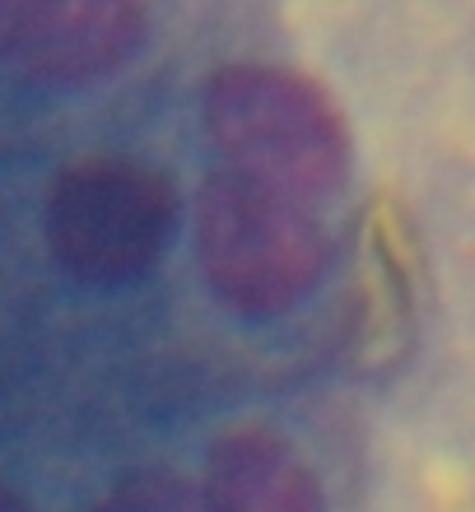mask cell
<instances>
[{"mask_svg": "<svg viewBox=\"0 0 475 512\" xmlns=\"http://www.w3.org/2000/svg\"><path fill=\"white\" fill-rule=\"evenodd\" d=\"M205 131L233 173L322 201L350 173V126L336 98L289 66L238 61L205 84Z\"/></svg>", "mask_w": 475, "mask_h": 512, "instance_id": "1", "label": "cell"}, {"mask_svg": "<svg viewBox=\"0 0 475 512\" xmlns=\"http://www.w3.org/2000/svg\"><path fill=\"white\" fill-rule=\"evenodd\" d=\"M196 256L219 303L243 317H280L322 284L331 238L313 201L219 168L196 196Z\"/></svg>", "mask_w": 475, "mask_h": 512, "instance_id": "2", "label": "cell"}, {"mask_svg": "<svg viewBox=\"0 0 475 512\" xmlns=\"http://www.w3.org/2000/svg\"><path fill=\"white\" fill-rule=\"evenodd\" d=\"M177 187L159 163L136 154H84L47 191V243L66 275L126 284L168 252Z\"/></svg>", "mask_w": 475, "mask_h": 512, "instance_id": "3", "label": "cell"}, {"mask_svg": "<svg viewBox=\"0 0 475 512\" xmlns=\"http://www.w3.org/2000/svg\"><path fill=\"white\" fill-rule=\"evenodd\" d=\"M415 233L396 196L373 191L354 229L350 261V359L368 373L396 364L415 326Z\"/></svg>", "mask_w": 475, "mask_h": 512, "instance_id": "4", "label": "cell"}, {"mask_svg": "<svg viewBox=\"0 0 475 512\" xmlns=\"http://www.w3.org/2000/svg\"><path fill=\"white\" fill-rule=\"evenodd\" d=\"M145 28V0H38L14 56L47 84H94L140 52Z\"/></svg>", "mask_w": 475, "mask_h": 512, "instance_id": "5", "label": "cell"}, {"mask_svg": "<svg viewBox=\"0 0 475 512\" xmlns=\"http://www.w3.org/2000/svg\"><path fill=\"white\" fill-rule=\"evenodd\" d=\"M205 512H326L322 480L299 447L266 424H233L205 457Z\"/></svg>", "mask_w": 475, "mask_h": 512, "instance_id": "6", "label": "cell"}, {"mask_svg": "<svg viewBox=\"0 0 475 512\" xmlns=\"http://www.w3.org/2000/svg\"><path fill=\"white\" fill-rule=\"evenodd\" d=\"M98 512H205V499L173 471H136L108 489Z\"/></svg>", "mask_w": 475, "mask_h": 512, "instance_id": "7", "label": "cell"}, {"mask_svg": "<svg viewBox=\"0 0 475 512\" xmlns=\"http://www.w3.org/2000/svg\"><path fill=\"white\" fill-rule=\"evenodd\" d=\"M38 0H0V52H19Z\"/></svg>", "mask_w": 475, "mask_h": 512, "instance_id": "8", "label": "cell"}, {"mask_svg": "<svg viewBox=\"0 0 475 512\" xmlns=\"http://www.w3.org/2000/svg\"><path fill=\"white\" fill-rule=\"evenodd\" d=\"M0 512H33V508H28V499L19 494V489L0 480Z\"/></svg>", "mask_w": 475, "mask_h": 512, "instance_id": "9", "label": "cell"}]
</instances>
